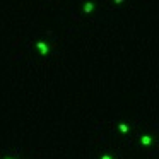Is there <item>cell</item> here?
Here are the masks:
<instances>
[{"label":"cell","mask_w":159,"mask_h":159,"mask_svg":"<svg viewBox=\"0 0 159 159\" xmlns=\"http://www.w3.org/2000/svg\"><path fill=\"white\" fill-rule=\"evenodd\" d=\"M5 159H10V158H5Z\"/></svg>","instance_id":"52a82bcc"},{"label":"cell","mask_w":159,"mask_h":159,"mask_svg":"<svg viewBox=\"0 0 159 159\" xmlns=\"http://www.w3.org/2000/svg\"><path fill=\"white\" fill-rule=\"evenodd\" d=\"M92 7H94V5H92V3H91V2H87V3H86V5H84V10H86V12H92Z\"/></svg>","instance_id":"277c9868"},{"label":"cell","mask_w":159,"mask_h":159,"mask_svg":"<svg viewBox=\"0 0 159 159\" xmlns=\"http://www.w3.org/2000/svg\"><path fill=\"white\" fill-rule=\"evenodd\" d=\"M118 128H120L122 134H127V132H128V125H125V123H120L118 125Z\"/></svg>","instance_id":"3957f363"},{"label":"cell","mask_w":159,"mask_h":159,"mask_svg":"<svg viewBox=\"0 0 159 159\" xmlns=\"http://www.w3.org/2000/svg\"><path fill=\"white\" fill-rule=\"evenodd\" d=\"M115 2H116V3H122V2H123V0H115Z\"/></svg>","instance_id":"8992f818"},{"label":"cell","mask_w":159,"mask_h":159,"mask_svg":"<svg viewBox=\"0 0 159 159\" xmlns=\"http://www.w3.org/2000/svg\"><path fill=\"white\" fill-rule=\"evenodd\" d=\"M101 159H111V158H109V156H103Z\"/></svg>","instance_id":"5b68a950"},{"label":"cell","mask_w":159,"mask_h":159,"mask_svg":"<svg viewBox=\"0 0 159 159\" xmlns=\"http://www.w3.org/2000/svg\"><path fill=\"white\" fill-rule=\"evenodd\" d=\"M140 142H142V145H151V144H152V139H151L149 135H144L140 139Z\"/></svg>","instance_id":"7a4b0ae2"},{"label":"cell","mask_w":159,"mask_h":159,"mask_svg":"<svg viewBox=\"0 0 159 159\" xmlns=\"http://www.w3.org/2000/svg\"><path fill=\"white\" fill-rule=\"evenodd\" d=\"M36 46H38V50H39L41 55H46L48 50H50V48H48V45H46L45 41H38V43H36Z\"/></svg>","instance_id":"6da1fadb"}]
</instances>
